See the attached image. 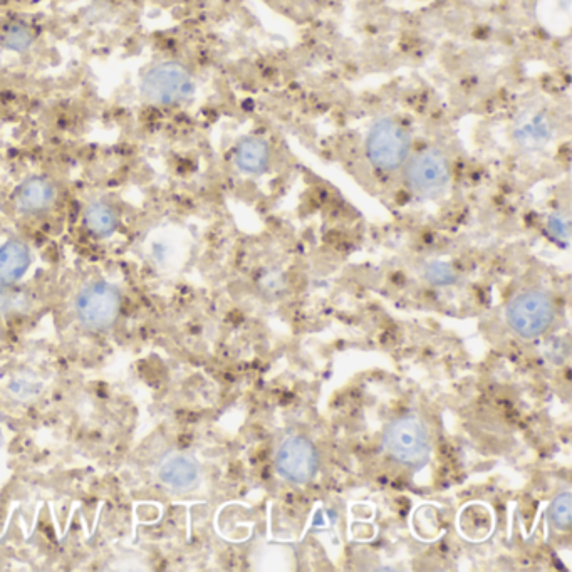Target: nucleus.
<instances>
[{"instance_id": "nucleus-1", "label": "nucleus", "mask_w": 572, "mask_h": 572, "mask_svg": "<svg viewBox=\"0 0 572 572\" xmlns=\"http://www.w3.org/2000/svg\"><path fill=\"white\" fill-rule=\"evenodd\" d=\"M386 452L406 467H420L430 455V435L422 420L403 416L386 427L383 435Z\"/></svg>"}, {"instance_id": "nucleus-2", "label": "nucleus", "mask_w": 572, "mask_h": 572, "mask_svg": "<svg viewBox=\"0 0 572 572\" xmlns=\"http://www.w3.org/2000/svg\"><path fill=\"white\" fill-rule=\"evenodd\" d=\"M410 153V135L398 121H376L366 138V155L380 170L393 172L406 162Z\"/></svg>"}, {"instance_id": "nucleus-3", "label": "nucleus", "mask_w": 572, "mask_h": 572, "mask_svg": "<svg viewBox=\"0 0 572 572\" xmlns=\"http://www.w3.org/2000/svg\"><path fill=\"white\" fill-rule=\"evenodd\" d=\"M554 314V302L541 291L522 292L507 307L510 328L524 339L539 338L546 333L554 321Z\"/></svg>"}, {"instance_id": "nucleus-4", "label": "nucleus", "mask_w": 572, "mask_h": 572, "mask_svg": "<svg viewBox=\"0 0 572 572\" xmlns=\"http://www.w3.org/2000/svg\"><path fill=\"white\" fill-rule=\"evenodd\" d=\"M193 79L180 63L156 64L143 78L141 93L150 103L173 106L187 101L193 94Z\"/></svg>"}, {"instance_id": "nucleus-5", "label": "nucleus", "mask_w": 572, "mask_h": 572, "mask_svg": "<svg viewBox=\"0 0 572 572\" xmlns=\"http://www.w3.org/2000/svg\"><path fill=\"white\" fill-rule=\"evenodd\" d=\"M450 162L435 148L422 151L406 167V183L411 192L422 198H438L450 183Z\"/></svg>"}, {"instance_id": "nucleus-6", "label": "nucleus", "mask_w": 572, "mask_h": 572, "mask_svg": "<svg viewBox=\"0 0 572 572\" xmlns=\"http://www.w3.org/2000/svg\"><path fill=\"white\" fill-rule=\"evenodd\" d=\"M120 292L106 282L84 287L76 302L79 321L89 329H104L115 323L120 312Z\"/></svg>"}, {"instance_id": "nucleus-7", "label": "nucleus", "mask_w": 572, "mask_h": 572, "mask_svg": "<svg viewBox=\"0 0 572 572\" xmlns=\"http://www.w3.org/2000/svg\"><path fill=\"white\" fill-rule=\"evenodd\" d=\"M276 467L287 482L306 484L318 470V452L307 438L291 435L277 450Z\"/></svg>"}, {"instance_id": "nucleus-8", "label": "nucleus", "mask_w": 572, "mask_h": 572, "mask_svg": "<svg viewBox=\"0 0 572 572\" xmlns=\"http://www.w3.org/2000/svg\"><path fill=\"white\" fill-rule=\"evenodd\" d=\"M554 135L552 120L544 110L529 108L517 116L514 123V138L520 148L527 151L541 150Z\"/></svg>"}, {"instance_id": "nucleus-9", "label": "nucleus", "mask_w": 572, "mask_h": 572, "mask_svg": "<svg viewBox=\"0 0 572 572\" xmlns=\"http://www.w3.org/2000/svg\"><path fill=\"white\" fill-rule=\"evenodd\" d=\"M198 475H200V470H198L197 462L187 455L168 458L160 470V479L163 484L175 490L192 489L193 485L198 482Z\"/></svg>"}, {"instance_id": "nucleus-10", "label": "nucleus", "mask_w": 572, "mask_h": 572, "mask_svg": "<svg viewBox=\"0 0 572 572\" xmlns=\"http://www.w3.org/2000/svg\"><path fill=\"white\" fill-rule=\"evenodd\" d=\"M31 264L29 249L22 242L11 240L0 247V282L14 284L19 281Z\"/></svg>"}, {"instance_id": "nucleus-11", "label": "nucleus", "mask_w": 572, "mask_h": 572, "mask_svg": "<svg viewBox=\"0 0 572 572\" xmlns=\"http://www.w3.org/2000/svg\"><path fill=\"white\" fill-rule=\"evenodd\" d=\"M271 151L266 141L260 138H244L235 150V163L247 175H260L267 170Z\"/></svg>"}, {"instance_id": "nucleus-12", "label": "nucleus", "mask_w": 572, "mask_h": 572, "mask_svg": "<svg viewBox=\"0 0 572 572\" xmlns=\"http://www.w3.org/2000/svg\"><path fill=\"white\" fill-rule=\"evenodd\" d=\"M54 187L46 178H31L22 183L16 193L17 207L24 212H41L54 200Z\"/></svg>"}, {"instance_id": "nucleus-13", "label": "nucleus", "mask_w": 572, "mask_h": 572, "mask_svg": "<svg viewBox=\"0 0 572 572\" xmlns=\"http://www.w3.org/2000/svg\"><path fill=\"white\" fill-rule=\"evenodd\" d=\"M84 222L94 235L104 237L110 235L116 229V215L110 205L103 202H96L89 205L84 215Z\"/></svg>"}, {"instance_id": "nucleus-14", "label": "nucleus", "mask_w": 572, "mask_h": 572, "mask_svg": "<svg viewBox=\"0 0 572 572\" xmlns=\"http://www.w3.org/2000/svg\"><path fill=\"white\" fill-rule=\"evenodd\" d=\"M2 46L14 52H24L32 46L34 42V34L31 29L22 24V22H12L11 26H7L0 37Z\"/></svg>"}, {"instance_id": "nucleus-15", "label": "nucleus", "mask_w": 572, "mask_h": 572, "mask_svg": "<svg viewBox=\"0 0 572 572\" xmlns=\"http://www.w3.org/2000/svg\"><path fill=\"white\" fill-rule=\"evenodd\" d=\"M549 515L557 527L567 529L571 526V494L569 492H564L552 502Z\"/></svg>"}, {"instance_id": "nucleus-16", "label": "nucleus", "mask_w": 572, "mask_h": 572, "mask_svg": "<svg viewBox=\"0 0 572 572\" xmlns=\"http://www.w3.org/2000/svg\"><path fill=\"white\" fill-rule=\"evenodd\" d=\"M425 277L435 286H448L455 281V272H453L452 266H448L447 262L435 260L432 264H428L427 269H425Z\"/></svg>"}, {"instance_id": "nucleus-17", "label": "nucleus", "mask_w": 572, "mask_h": 572, "mask_svg": "<svg viewBox=\"0 0 572 572\" xmlns=\"http://www.w3.org/2000/svg\"><path fill=\"white\" fill-rule=\"evenodd\" d=\"M549 230L552 235H556L557 239L567 240L569 237V222L562 215H552L549 219Z\"/></svg>"}]
</instances>
